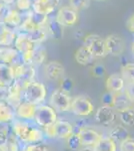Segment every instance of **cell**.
Segmentation results:
<instances>
[{
  "mask_svg": "<svg viewBox=\"0 0 134 151\" xmlns=\"http://www.w3.org/2000/svg\"><path fill=\"white\" fill-rule=\"evenodd\" d=\"M12 129L15 136L21 142L27 144H36L43 139V133L40 129L34 127L27 122L23 121H14Z\"/></svg>",
  "mask_w": 134,
  "mask_h": 151,
  "instance_id": "cell-1",
  "label": "cell"
},
{
  "mask_svg": "<svg viewBox=\"0 0 134 151\" xmlns=\"http://www.w3.org/2000/svg\"><path fill=\"white\" fill-rule=\"evenodd\" d=\"M46 88L42 83L31 81L24 89L23 97L24 101H27L29 103H32L36 106H39L45 100L46 97Z\"/></svg>",
  "mask_w": 134,
  "mask_h": 151,
  "instance_id": "cell-2",
  "label": "cell"
},
{
  "mask_svg": "<svg viewBox=\"0 0 134 151\" xmlns=\"http://www.w3.org/2000/svg\"><path fill=\"white\" fill-rule=\"evenodd\" d=\"M34 121L38 126L46 130V129L52 127L56 123L57 114L52 107L47 106V105H41V106H37Z\"/></svg>",
  "mask_w": 134,
  "mask_h": 151,
  "instance_id": "cell-3",
  "label": "cell"
},
{
  "mask_svg": "<svg viewBox=\"0 0 134 151\" xmlns=\"http://www.w3.org/2000/svg\"><path fill=\"white\" fill-rule=\"evenodd\" d=\"M84 45L89 48L94 58H105L108 53L106 50L105 40L97 35H88L84 37Z\"/></svg>",
  "mask_w": 134,
  "mask_h": 151,
  "instance_id": "cell-4",
  "label": "cell"
},
{
  "mask_svg": "<svg viewBox=\"0 0 134 151\" xmlns=\"http://www.w3.org/2000/svg\"><path fill=\"white\" fill-rule=\"evenodd\" d=\"M72 99L66 92L62 91L61 89H57L53 91L50 98L51 107L57 112H67L70 110Z\"/></svg>",
  "mask_w": 134,
  "mask_h": 151,
  "instance_id": "cell-5",
  "label": "cell"
},
{
  "mask_svg": "<svg viewBox=\"0 0 134 151\" xmlns=\"http://www.w3.org/2000/svg\"><path fill=\"white\" fill-rule=\"evenodd\" d=\"M46 133L51 138H60V139H67L71 134L74 133V127L67 121L57 120L52 127L46 129Z\"/></svg>",
  "mask_w": 134,
  "mask_h": 151,
  "instance_id": "cell-6",
  "label": "cell"
},
{
  "mask_svg": "<svg viewBox=\"0 0 134 151\" xmlns=\"http://www.w3.org/2000/svg\"><path fill=\"white\" fill-rule=\"evenodd\" d=\"M70 110L77 116L86 117L93 112L94 107L88 98L84 96H78L72 99Z\"/></svg>",
  "mask_w": 134,
  "mask_h": 151,
  "instance_id": "cell-7",
  "label": "cell"
},
{
  "mask_svg": "<svg viewBox=\"0 0 134 151\" xmlns=\"http://www.w3.org/2000/svg\"><path fill=\"white\" fill-rule=\"evenodd\" d=\"M13 70L15 81L23 89H25L26 86L28 85V83L32 81L34 76H35V70H34V67L32 65L23 64L16 68H13Z\"/></svg>",
  "mask_w": 134,
  "mask_h": 151,
  "instance_id": "cell-8",
  "label": "cell"
},
{
  "mask_svg": "<svg viewBox=\"0 0 134 151\" xmlns=\"http://www.w3.org/2000/svg\"><path fill=\"white\" fill-rule=\"evenodd\" d=\"M104 40H105L106 50L108 55L118 57L123 53L124 50H125V41L122 38V36L118 35H110Z\"/></svg>",
  "mask_w": 134,
  "mask_h": 151,
  "instance_id": "cell-9",
  "label": "cell"
},
{
  "mask_svg": "<svg viewBox=\"0 0 134 151\" xmlns=\"http://www.w3.org/2000/svg\"><path fill=\"white\" fill-rule=\"evenodd\" d=\"M78 15H77V11L72 9L70 6H64L58 9L57 13L55 16V20L58 23L64 26H73L77 22Z\"/></svg>",
  "mask_w": 134,
  "mask_h": 151,
  "instance_id": "cell-10",
  "label": "cell"
},
{
  "mask_svg": "<svg viewBox=\"0 0 134 151\" xmlns=\"http://www.w3.org/2000/svg\"><path fill=\"white\" fill-rule=\"evenodd\" d=\"M80 139H81L82 146H88V147H94L99 140L102 138V135L97 131L90 128H81L77 131Z\"/></svg>",
  "mask_w": 134,
  "mask_h": 151,
  "instance_id": "cell-11",
  "label": "cell"
},
{
  "mask_svg": "<svg viewBox=\"0 0 134 151\" xmlns=\"http://www.w3.org/2000/svg\"><path fill=\"white\" fill-rule=\"evenodd\" d=\"M115 110L112 107L102 106L98 108L95 114V121L103 126H109L115 120Z\"/></svg>",
  "mask_w": 134,
  "mask_h": 151,
  "instance_id": "cell-12",
  "label": "cell"
},
{
  "mask_svg": "<svg viewBox=\"0 0 134 151\" xmlns=\"http://www.w3.org/2000/svg\"><path fill=\"white\" fill-rule=\"evenodd\" d=\"M45 75L49 78L52 81H60V80L64 79L65 69L63 65L59 62H49L46 64L45 68Z\"/></svg>",
  "mask_w": 134,
  "mask_h": 151,
  "instance_id": "cell-13",
  "label": "cell"
},
{
  "mask_svg": "<svg viewBox=\"0 0 134 151\" xmlns=\"http://www.w3.org/2000/svg\"><path fill=\"white\" fill-rule=\"evenodd\" d=\"M37 106L27 101H22L15 108V114L20 119L24 120H34Z\"/></svg>",
  "mask_w": 134,
  "mask_h": 151,
  "instance_id": "cell-14",
  "label": "cell"
},
{
  "mask_svg": "<svg viewBox=\"0 0 134 151\" xmlns=\"http://www.w3.org/2000/svg\"><path fill=\"white\" fill-rule=\"evenodd\" d=\"M48 21V15L43 13H38V12L32 11L25 19V22L28 25V27L31 29V31L35 28H42L46 27Z\"/></svg>",
  "mask_w": 134,
  "mask_h": 151,
  "instance_id": "cell-15",
  "label": "cell"
},
{
  "mask_svg": "<svg viewBox=\"0 0 134 151\" xmlns=\"http://www.w3.org/2000/svg\"><path fill=\"white\" fill-rule=\"evenodd\" d=\"M61 0H34L33 11L43 14H50L57 6H59Z\"/></svg>",
  "mask_w": 134,
  "mask_h": 151,
  "instance_id": "cell-16",
  "label": "cell"
},
{
  "mask_svg": "<svg viewBox=\"0 0 134 151\" xmlns=\"http://www.w3.org/2000/svg\"><path fill=\"white\" fill-rule=\"evenodd\" d=\"M106 88L109 92L116 94L119 92L124 91L125 88V81L122 78V76L119 74H112L107 78L105 82Z\"/></svg>",
  "mask_w": 134,
  "mask_h": 151,
  "instance_id": "cell-17",
  "label": "cell"
},
{
  "mask_svg": "<svg viewBox=\"0 0 134 151\" xmlns=\"http://www.w3.org/2000/svg\"><path fill=\"white\" fill-rule=\"evenodd\" d=\"M23 21L22 15L17 10H9L5 17L2 19L4 27L11 29V30H15L17 27H20Z\"/></svg>",
  "mask_w": 134,
  "mask_h": 151,
  "instance_id": "cell-18",
  "label": "cell"
},
{
  "mask_svg": "<svg viewBox=\"0 0 134 151\" xmlns=\"http://www.w3.org/2000/svg\"><path fill=\"white\" fill-rule=\"evenodd\" d=\"M36 45H34L32 41L29 40L27 33L24 32H19L16 36L15 42H14V47L21 53H24L28 52V50H33Z\"/></svg>",
  "mask_w": 134,
  "mask_h": 151,
  "instance_id": "cell-19",
  "label": "cell"
},
{
  "mask_svg": "<svg viewBox=\"0 0 134 151\" xmlns=\"http://www.w3.org/2000/svg\"><path fill=\"white\" fill-rule=\"evenodd\" d=\"M132 104L133 103L130 101V99L128 98L124 91L114 94V101L112 108L115 111H118V113L126 110V109L132 108Z\"/></svg>",
  "mask_w": 134,
  "mask_h": 151,
  "instance_id": "cell-20",
  "label": "cell"
},
{
  "mask_svg": "<svg viewBox=\"0 0 134 151\" xmlns=\"http://www.w3.org/2000/svg\"><path fill=\"white\" fill-rule=\"evenodd\" d=\"M15 80L14 70L11 65L0 63V86L9 87Z\"/></svg>",
  "mask_w": 134,
  "mask_h": 151,
  "instance_id": "cell-21",
  "label": "cell"
},
{
  "mask_svg": "<svg viewBox=\"0 0 134 151\" xmlns=\"http://www.w3.org/2000/svg\"><path fill=\"white\" fill-rule=\"evenodd\" d=\"M15 111L7 101H0V124H8L13 121Z\"/></svg>",
  "mask_w": 134,
  "mask_h": 151,
  "instance_id": "cell-22",
  "label": "cell"
},
{
  "mask_svg": "<svg viewBox=\"0 0 134 151\" xmlns=\"http://www.w3.org/2000/svg\"><path fill=\"white\" fill-rule=\"evenodd\" d=\"M74 57H75V60L81 65H90L95 58L94 55H92L91 52L89 50V48L87 47H85V45L79 47L78 50H76Z\"/></svg>",
  "mask_w": 134,
  "mask_h": 151,
  "instance_id": "cell-23",
  "label": "cell"
},
{
  "mask_svg": "<svg viewBox=\"0 0 134 151\" xmlns=\"http://www.w3.org/2000/svg\"><path fill=\"white\" fill-rule=\"evenodd\" d=\"M108 137H110L111 139L114 140L115 142H119V143L131 138L130 134H129V131L126 129L125 126H123V125H116L115 127L112 128Z\"/></svg>",
  "mask_w": 134,
  "mask_h": 151,
  "instance_id": "cell-24",
  "label": "cell"
},
{
  "mask_svg": "<svg viewBox=\"0 0 134 151\" xmlns=\"http://www.w3.org/2000/svg\"><path fill=\"white\" fill-rule=\"evenodd\" d=\"M48 35H50L51 37L54 40H60L63 36V26L60 23H58L55 19L49 20L46 25Z\"/></svg>",
  "mask_w": 134,
  "mask_h": 151,
  "instance_id": "cell-25",
  "label": "cell"
},
{
  "mask_svg": "<svg viewBox=\"0 0 134 151\" xmlns=\"http://www.w3.org/2000/svg\"><path fill=\"white\" fill-rule=\"evenodd\" d=\"M16 36L17 35L14 30L4 27L3 30L0 32V45L1 47H12L14 45Z\"/></svg>",
  "mask_w": 134,
  "mask_h": 151,
  "instance_id": "cell-26",
  "label": "cell"
},
{
  "mask_svg": "<svg viewBox=\"0 0 134 151\" xmlns=\"http://www.w3.org/2000/svg\"><path fill=\"white\" fill-rule=\"evenodd\" d=\"M93 148L95 151H117L116 142L110 137H102Z\"/></svg>",
  "mask_w": 134,
  "mask_h": 151,
  "instance_id": "cell-27",
  "label": "cell"
},
{
  "mask_svg": "<svg viewBox=\"0 0 134 151\" xmlns=\"http://www.w3.org/2000/svg\"><path fill=\"white\" fill-rule=\"evenodd\" d=\"M28 35V37L34 45H40L42 41H44L47 37V29L46 27H42V28H35L33 29L32 31H30Z\"/></svg>",
  "mask_w": 134,
  "mask_h": 151,
  "instance_id": "cell-28",
  "label": "cell"
},
{
  "mask_svg": "<svg viewBox=\"0 0 134 151\" xmlns=\"http://www.w3.org/2000/svg\"><path fill=\"white\" fill-rule=\"evenodd\" d=\"M46 60V50L40 45H37L33 50L32 65H40Z\"/></svg>",
  "mask_w": 134,
  "mask_h": 151,
  "instance_id": "cell-29",
  "label": "cell"
},
{
  "mask_svg": "<svg viewBox=\"0 0 134 151\" xmlns=\"http://www.w3.org/2000/svg\"><path fill=\"white\" fill-rule=\"evenodd\" d=\"M119 118L124 126L131 127L134 125V110L132 108H129L122 112H119Z\"/></svg>",
  "mask_w": 134,
  "mask_h": 151,
  "instance_id": "cell-30",
  "label": "cell"
},
{
  "mask_svg": "<svg viewBox=\"0 0 134 151\" xmlns=\"http://www.w3.org/2000/svg\"><path fill=\"white\" fill-rule=\"evenodd\" d=\"M67 145L73 151H78L82 147L81 139H80L78 133L74 132L67 138Z\"/></svg>",
  "mask_w": 134,
  "mask_h": 151,
  "instance_id": "cell-31",
  "label": "cell"
},
{
  "mask_svg": "<svg viewBox=\"0 0 134 151\" xmlns=\"http://www.w3.org/2000/svg\"><path fill=\"white\" fill-rule=\"evenodd\" d=\"M122 78L124 81H127L128 84L130 83H134V63H128L127 65H125L122 67Z\"/></svg>",
  "mask_w": 134,
  "mask_h": 151,
  "instance_id": "cell-32",
  "label": "cell"
},
{
  "mask_svg": "<svg viewBox=\"0 0 134 151\" xmlns=\"http://www.w3.org/2000/svg\"><path fill=\"white\" fill-rule=\"evenodd\" d=\"M34 0H16V8L20 11H28L33 7Z\"/></svg>",
  "mask_w": 134,
  "mask_h": 151,
  "instance_id": "cell-33",
  "label": "cell"
},
{
  "mask_svg": "<svg viewBox=\"0 0 134 151\" xmlns=\"http://www.w3.org/2000/svg\"><path fill=\"white\" fill-rule=\"evenodd\" d=\"M70 7L75 11H79L88 7V0H69Z\"/></svg>",
  "mask_w": 134,
  "mask_h": 151,
  "instance_id": "cell-34",
  "label": "cell"
},
{
  "mask_svg": "<svg viewBox=\"0 0 134 151\" xmlns=\"http://www.w3.org/2000/svg\"><path fill=\"white\" fill-rule=\"evenodd\" d=\"M14 133V132H13ZM12 133V134H13ZM11 135L10 129L9 128H4L0 129V148H4L8 142L9 136Z\"/></svg>",
  "mask_w": 134,
  "mask_h": 151,
  "instance_id": "cell-35",
  "label": "cell"
},
{
  "mask_svg": "<svg viewBox=\"0 0 134 151\" xmlns=\"http://www.w3.org/2000/svg\"><path fill=\"white\" fill-rule=\"evenodd\" d=\"M106 74V68L102 64H97L92 68V75L95 78H102Z\"/></svg>",
  "mask_w": 134,
  "mask_h": 151,
  "instance_id": "cell-36",
  "label": "cell"
},
{
  "mask_svg": "<svg viewBox=\"0 0 134 151\" xmlns=\"http://www.w3.org/2000/svg\"><path fill=\"white\" fill-rule=\"evenodd\" d=\"M114 101V93L107 91L106 93H104L101 97V102L104 104V106H109L112 107Z\"/></svg>",
  "mask_w": 134,
  "mask_h": 151,
  "instance_id": "cell-37",
  "label": "cell"
},
{
  "mask_svg": "<svg viewBox=\"0 0 134 151\" xmlns=\"http://www.w3.org/2000/svg\"><path fill=\"white\" fill-rule=\"evenodd\" d=\"M119 150L120 151H134V140L129 139L119 143Z\"/></svg>",
  "mask_w": 134,
  "mask_h": 151,
  "instance_id": "cell-38",
  "label": "cell"
},
{
  "mask_svg": "<svg viewBox=\"0 0 134 151\" xmlns=\"http://www.w3.org/2000/svg\"><path fill=\"white\" fill-rule=\"evenodd\" d=\"M73 86H74V83H73L72 79H70V78H64L61 81V88L60 89L62 91L66 92V93H69V92L72 91Z\"/></svg>",
  "mask_w": 134,
  "mask_h": 151,
  "instance_id": "cell-39",
  "label": "cell"
},
{
  "mask_svg": "<svg viewBox=\"0 0 134 151\" xmlns=\"http://www.w3.org/2000/svg\"><path fill=\"white\" fill-rule=\"evenodd\" d=\"M25 151H49L47 146L43 145V144H30L24 149Z\"/></svg>",
  "mask_w": 134,
  "mask_h": 151,
  "instance_id": "cell-40",
  "label": "cell"
},
{
  "mask_svg": "<svg viewBox=\"0 0 134 151\" xmlns=\"http://www.w3.org/2000/svg\"><path fill=\"white\" fill-rule=\"evenodd\" d=\"M124 92H125V94L127 95V97L129 99H130V101L134 102V83H130V84L127 85V87H126V89L124 90Z\"/></svg>",
  "mask_w": 134,
  "mask_h": 151,
  "instance_id": "cell-41",
  "label": "cell"
},
{
  "mask_svg": "<svg viewBox=\"0 0 134 151\" xmlns=\"http://www.w3.org/2000/svg\"><path fill=\"white\" fill-rule=\"evenodd\" d=\"M9 97L8 87L0 86V101H7Z\"/></svg>",
  "mask_w": 134,
  "mask_h": 151,
  "instance_id": "cell-42",
  "label": "cell"
},
{
  "mask_svg": "<svg viewBox=\"0 0 134 151\" xmlns=\"http://www.w3.org/2000/svg\"><path fill=\"white\" fill-rule=\"evenodd\" d=\"M126 27L130 32L134 33V13L128 17L127 21H126Z\"/></svg>",
  "mask_w": 134,
  "mask_h": 151,
  "instance_id": "cell-43",
  "label": "cell"
},
{
  "mask_svg": "<svg viewBox=\"0 0 134 151\" xmlns=\"http://www.w3.org/2000/svg\"><path fill=\"white\" fill-rule=\"evenodd\" d=\"M9 10H10V9L7 8V6H5L3 3L0 2V20H2V19L5 17L6 14L9 12Z\"/></svg>",
  "mask_w": 134,
  "mask_h": 151,
  "instance_id": "cell-44",
  "label": "cell"
},
{
  "mask_svg": "<svg viewBox=\"0 0 134 151\" xmlns=\"http://www.w3.org/2000/svg\"><path fill=\"white\" fill-rule=\"evenodd\" d=\"M86 124H87V121L84 120V119H79L78 121H76L75 122V126L74 127H76L77 129H81V128H85L86 127Z\"/></svg>",
  "mask_w": 134,
  "mask_h": 151,
  "instance_id": "cell-45",
  "label": "cell"
},
{
  "mask_svg": "<svg viewBox=\"0 0 134 151\" xmlns=\"http://www.w3.org/2000/svg\"><path fill=\"white\" fill-rule=\"evenodd\" d=\"M16 0H1V3H3L5 6H10L13 3H15Z\"/></svg>",
  "mask_w": 134,
  "mask_h": 151,
  "instance_id": "cell-46",
  "label": "cell"
},
{
  "mask_svg": "<svg viewBox=\"0 0 134 151\" xmlns=\"http://www.w3.org/2000/svg\"><path fill=\"white\" fill-rule=\"evenodd\" d=\"M78 151H95L93 147H88V146H83Z\"/></svg>",
  "mask_w": 134,
  "mask_h": 151,
  "instance_id": "cell-47",
  "label": "cell"
},
{
  "mask_svg": "<svg viewBox=\"0 0 134 151\" xmlns=\"http://www.w3.org/2000/svg\"><path fill=\"white\" fill-rule=\"evenodd\" d=\"M3 28H4L3 22H2V20H0V32H1V31L3 30Z\"/></svg>",
  "mask_w": 134,
  "mask_h": 151,
  "instance_id": "cell-48",
  "label": "cell"
},
{
  "mask_svg": "<svg viewBox=\"0 0 134 151\" xmlns=\"http://www.w3.org/2000/svg\"><path fill=\"white\" fill-rule=\"evenodd\" d=\"M131 48H132V52L134 53V42L132 43V47H131Z\"/></svg>",
  "mask_w": 134,
  "mask_h": 151,
  "instance_id": "cell-49",
  "label": "cell"
},
{
  "mask_svg": "<svg viewBox=\"0 0 134 151\" xmlns=\"http://www.w3.org/2000/svg\"><path fill=\"white\" fill-rule=\"evenodd\" d=\"M132 109L134 110V102H133V104H132Z\"/></svg>",
  "mask_w": 134,
  "mask_h": 151,
  "instance_id": "cell-50",
  "label": "cell"
},
{
  "mask_svg": "<svg viewBox=\"0 0 134 151\" xmlns=\"http://www.w3.org/2000/svg\"><path fill=\"white\" fill-rule=\"evenodd\" d=\"M0 151H4V149L3 148H0Z\"/></svg>",
  "mask_w": 134,
  "mask_h": 151,
  "instance_id": "cell-51",
  "label": "cell"
},
{
  "mask_svg": "<svg viewBox=\"0 0 134 151\" xmlns=\"http://www.w3.org/2000/svg\"><path fill=\"white\" fill-rule=\"evenodd\" d=\"M21 151H25V150H21Z\"/></svg>",
  "mask_w": 134,
  "mask_h": 151,
  "instance_id": "cell-52",
  "label": "cell"
}]
</instances>
